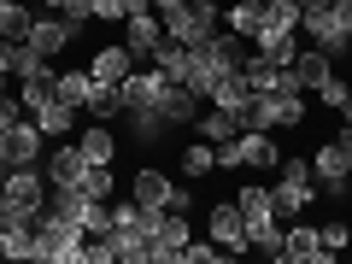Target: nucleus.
I'll list each match as a JSON object with an SVG mask.
<instances>
[{
	"label": "nucleus",
	"instance_id": "obj_34",
	"mask_svg": "<svg viewBox=\"0 0 352 264\" xmlns=\"http://www.w3.org/2000/svg\"><path fill=\"white\" fill-rule=\"evenodd\" d=\"M317 235H323V247H329V252H340V247H346V241H352V229H346V223H340V217H335V223H323V229H317Z\"/></svg>",
	"mask_w": 352,
	"mask_h": 264
},
{
	"label": "nucleus",
	"instance_id": "obj_24",
	"mask_svg": "<svg viewBox=\"0 0 352 264\" xmlns=\"http://www.w3.org/2000/svg\"><path fill=\"white\" fill-rule=\"evenodd\" d=\"M294 71H300V82H305V94H311V88L323 82L329 71H335V59H329L323 47H311V41H305V47H300V59H294Z\"/></svg>",
	"mask_w": 352,
	"mask_h": 264
},
{
	"label": "nucleus",
	"instance_id": "obj_36",
	"mask_svg": "<svg viewBox=\"0 0 352 264\" xmlns=\"http://www.w3.org/2000/svg\"><path fill=\"white\" fill-rule=\"evenodd\" d=\"M36 6H41V12H71L76 0H36Z\"/></svg>",
	"mask_w": 352,
	"mask_h": 264
},
{
	"label": "nucleus",
	"instance_id": "obj_4",
	"mask_svg": "<svg viewBox=\"0 0 352 264\" xmlns=\"http://www.w3.org/2000/svg\"><path fill=\"white\" fill-rule=\"evenodd\" d=\"M0 159L12 164V170H18V164H41V159H47V135H41L36 118H18V124L6 129V141H0Z\"/></svg>",
	"mask_w": 352,
	"mask_h": 264
},
{
	"label": "nucleus",
	"instance_id": "obj_8",
	"mask_svg": "<svg viewBox=\"0 0 352 264\" xmlns=\"http://www.w3.org/2000/svg\"><path fill=\"white\" fill-rule=\"evenodd\" d=\"M76 41V30H71V18H53V12H36V24H30V47L41 53V59H59L65 47Z\"/></svg>",
	"mask_w": 352,
	"mask_h": 264
},
{
	"label": "nucleus",
	"instance_id": "obj_28",
	"mask_svg": "<svg viewBox=\"0 0 352 264\" xmlns=\"http://www.w3.org/2000/svg\"><path fill=\"white\" fill-rule=\"evenodd\" d=\"M258 59L294 65V59H300V30H288V36H264V41H258Z\"/></svg>",
	"mask_w": 352,
	"mask_h": 264
},
{
	"label": "nucleus",
	"instance_id": "obj_6",
	"mask_svg": "<svg viewBox=\"0 0 352 264\" xmlns=\"http://www.w3.org/2000/svg\"><path fill=\"white\" fill-rule=\"evenodd\" d=\"M329 258H335V252L323 247V235H317L311 223L294 217V223L282 229V258H276V264H329Z\"/></svg>",
	"mask_w": 352,
	"mask_h": 264
},
{
	"label": "nucleus",
	"instance_id": "obj_9",
	"mask_svg": "<svg viewBox=\"0 0 352 264\" xmlns=\"http://www.w3.org/2000/svg\"><path fill=\"white\" fill-rule=\"evenodd\" d=\"M41 170H47L53 188H76V182H82V170H88V159H82V147H76V141H65V147H53L47 159H41Z\"/></svg>",
	"mask_w": 352,
	"mask_h": 264
},
{
	"label": "nucleus",
	"instance_id": "obj_13",
	"mask_svg": "<svg viewBox=\"0 0 352 264\" xmlns=\"http://www.w3.org/2000/svg\"><path fill=\"white\" fill-rule=\"evenodd\" d=\"M159 41H164V18H159V12H135V18H124V47L135 53V59H147Z\"/></svg>",
	"mask_w": 352,
	"mask_h": 264
},
{
	"label": "nucleus",
	"instance_id": "obj_10",
	"mask_svg": "<svg viewBox=\"0 0 352 264\" xmlns=\"http://www.w3.org/2000/svg\"><path fill=\"white\" fill-rule=\"evenodd\" d=\"M159 18H164V36H170V41H182V47H200V41L212 36V30H217V24H206V18L194 12L188 0H182L176 12H159Z\"/></svg>",
	"mask_w": 352,
	"mask_h": 264
},
{
	"label": "nucleus",
	"instance_id": "obj_19",
	"mask_svg": "<svg viewBox=\"0 0 352 264\" xmlns=\"http://www.w3.org/2000/svg\"><path fill=\"white\" fill-rule=\"evenodd\" d=\"M300 0H270V6H264V24H258V36L252 41H264V36H288V30H300Z\"/></svg>",
	"mask_w": 352,
	"mask_h": 264
},
{
	"label": "nucleus",
	"instance_id": "obj_29",
	"mask_svg": "<svg viewBox=\"0 0 352 264\" xmlns=\"http://www.w3.org/2000/svg\"><path fill=\"white\" fill-rule=\"evenodd\" d=\"M112 223H118L112 200H88V212H82V235H112Z\"/></svg>",
	"mask_w": 352,
	"mask_h": 264
},
{
	"label": "nucleus",
	"instance_id": "obj_18",
	"mask_svg": "<svg viewBox=\"0 0 352 264\" xmlns=\"http://www.w3.org/2000/svg\"><path fill=\"white\" fill-rule=\"evenodd\" d=\"M30 24H36L30 0H0V41H30Z\"/></svg>",
	"mask_w": 352,
	"mask_h": 264
},
{
	"label": "nucleus",
	"instance_id": "obj_15",
	"mask_svg": "<svg viewBox=\"0 0 352 264\" xmlns=\"http://www.w3.org/2000/svg\"><path fill=\"white\" fill-rule=\"evenodd\" d=\"M41 212H47L53 223H65V229H82V212H88V200H82V188H53Z\"/></svg>",
	"mask_w": 352,
	"mask_h": 264
},
{
	"label": "nucleus",
	"instance_id": "obj_32",
	"mask_svg": "<svg viewBox=\"0 0 352 264\" xmlns=\"http://www.w3.org/2000/svg\"><path fill=\"white\" fill-rule=\"evenodd\" d=\"M217 258H223L217 241H188V247H182V264H217Z\"/></svg>",
	"mask_w": 352,
	"mask_h": 264
},
{
	"label": "nucleus",
	"instance_id": "obj_3",
	"mask_svg": "<svg viewBox=\"0 0 352 264\" xmlns=\"http://www.w3.org/2000/svg\"><path fill=\"white\" fill-rule=\"evenodd\" d=\"M311 176H317V188H329V200H346L352 194V153L346 147H317L311 153Z\"/></svg>",
	"mask_w": 352,
	"mask_h": 264
},
{
	"label": "nucleus",
	"instance_id": "obj_42",
	"mask_svg": "<svg viewBox=\"0 0 352 264\" xmlns=\"http://www.w3.org/2000/svg\"><path fill=\"white\" fill-rule=\"evenodd\" d=\"M323 6H329V0H323Z\"/></svg>",
	"mask_w": 352,
	"mask_h": 264
},
{
	"label": "nucleus",
	"instance_id": "obj_14",
	"mask_svg": "<svg viewBox=\"0 0 352 264\" xmlns=\"http://www.w3.org/2000/svg\"><path fill=\"white\" fill-rule=\"evenodd\" d=\"M88 71L100 76V82H124V76L135 71V53H129L124 41H112V47H100L94 59H88Z\"/></svg>",
	"mask_w": 352,
	"mask_h": 264
},
{
	"label": "nucleus",
	"instance_id": "obj_39",
	"mask_svg": "<svg viewBox=\"0 0 352 264\" xmlns=\"http://www.w3.org/2000/svg\"><path fill=\"white\" fill-rule=\"evenodd\" d=\"M340 124H352V94H346V100H340Z\"/></svg>",
	"mask_w": 352,
	"mask_h": 264
},
{
	"label": "nucleus",
	"instance_id": "obj_23",
	"mask_svg": "<svg viewBox=\"0 0 352 264\" xmlns=\"http://www.w3.org/2000/svg\"><path fill=\"white\" fill-rule=\"evenodd\" d=\"M147 65H153V71H164V76H176V82H182V76H188V47H182V41H170V36H164L159 47L147 53Z\"/></svg>",
	"mask_w": 352,
	"mask_h": 264
},
{
	"label": "nucleus",
	"instance_id": "obj_40",
	"mask_svg": "<svg viewBox=\"0 0 352 264\" xmlns=\"http://www.w3.org/2000/svg\"><path fill=\"white\" fill-rule=\"evenodd\" d=\"M6 170H12V164H6V159H0V182H6Z\"/></svg>",
	"mask_w": 352,
	"mask_h": 264
},
{
	"label": "nucleus",
	"instance_id": "obj_1",
	"mask_svg": "<svg viewBox=\"0 0 352 264\" xmlns=\"http://www.w3.org/2000/svg\"><path fill=\"white\" fill-rule=\"evenodd\" d=\"M300 36L311 41V47H323L329 59H346L352 53V0H329V6H317V12H305Z\"/></svg>",
	"mask_w": 352,
	"mask_h": 264
},
{
	"label": "nucleus",
	"instance_id": "obj_35",
	"mask_svg": "<svg viewBox=\"0 0 352 264\" xmlns=\"http://www.w3.org/2000/svg\"><path fill=\"white\" fill-rule=\"evenodd\" d=\"M188 6L206 18V24H217V18H223V0H188Z\"/></svg>",
	"mask_w": 352,
	"mask_h": 264
},
{
	"label": "nucleus",
	"instance_id": "obj_17",
	"mask_svg": "<svg viewBox=\"0 0 352 264\" xmlns=\"http://www.w3.org/2000/svg\"><path fill=\"white\" fill-rule=\"evenodd\" d=\"M124 118H129V135H135V141H147V147L170 135V118H164L159 106H129Z\"/></svg>",
	"mask_w": 352,
	"mask_h": 264
},
{
	"label": "nucleus",
	"instance_id": "obj_12",
	"mask_svg": "<svg viewBox=\"0 0 352 264\" xmlns=\"http://www.w3.org/2000/svg\"><path fill=\"white\" fill-rule=\"evenodd\" d=\"M24 118H36L47 141H53V135H71V124H76V112L59 100V94H41V100H30V106H24Z\"/></svg>",
	"mask_w": 352,
	"mask_h": 264
},
{
	"label": "nucleus",
	"instance_id": "obj_25",
	"mask_svg": "<svg viewBox=\"0 0 352 264\" xmlns=\"http://www.w3.org/2000/svg\"><path fill=\"white\" fill-rule=\"evenodd\" d=\"M223 18H229V30L235 36H258V24H264V0H235V6H223Z\"/></svg>",
	"mask_w": 352,
	"mask_h": 264
},
{
	"label": "nucleus",
	"instance_id": "obj_37",
	"mask_svg": "<svg viewBox=\"0 0 352 264\" xmlns=\"http://www.w3.org/2000/svg\"><path fill=\"white\" fill-rule=\"evenodd\" d=\"M335 147H346V153H352V124H340V129H335Z\"/></svg>",
	"mask_w": 352,
	"mask_h": 264
},
{
	"label": "nucleus",
	"instance_id": "obj_22",
	"mask_svg": "<svg viewBox=\"0 0 352 264\" xmlns=\"http://www.w3.org/2000/svg\"><path fill=\"white\" fill-rule=\"evenodd\" d=\"M82 112H88V118H100V124L124 118V88H118V82H100V76H94V94H88Z\"/></svg>",
	"mask_w": 352,
	"mask_h": 264
},
{
	"label": "nucleus",
	"instance_id": "obj_20",
	"mask_svg": "<svg viewBox=\"0 0 352 264\" xmlns=\"http://www.w3.org/2000/svg\"><path fill=\"white\" fill-rule=\"evenodd\" d=\"M76 147H82V159H88V164H112V159H118V135L100 124V118L82 129V141H76Z\"/></svg>",
	"mask_w": 352,
	"mask_h": 264
},
{
	"label": "nucleus",
	"instance_id": "obj_2",
	"mask_svg": "<svg viewBox=\"0 0 352 264\" xmlns=\"http://www.w3.org/2000/svg\"><path fill=\"white\" fill-rule=\"evenodd\" d=\"M141 229H147V264H182V247L194 241V229H188V217L176 212V206H164V212H147L141 206Z\"/></svg>",
	"mask_w": 352,
	"mask_h": 264
},
{
	"label": "nucleus",
	"instance_id": "obj_11",
	"mask_svg": "<svg viewBox=\"0 0 352 264\" xmlns=\"http://www.w3.org/2000/svg\"><path fill=\"white\" fill-rule=\"evenodd\" d=\"M170 176L159 170V164H147V170H135V182H129V200L135 206H147V212H164V206H170Z\"/></svg>",
	"mask_w": 352,
	"mask_h": 264
},
{
	"label": "nucleus",
	"instance_id": "obj_33",
	"mask_svg": "<svg viewBox=\"0 0 352 264\" xmlns=\"http://www.w3.org/2000/svg\"><path fill=\"white\" fill-rule=\"evenodd\" d=\"M88 12L100 24H124V0H88Z\"/></svg>",
	"mask_w": 352,
	"mask_h": 264
},
{
	"label": "nucleus",
	"instance_id": "obj_5",
	"mask_svg": "<svg viewBox=\"0 0 352 264\" xmlns=\"http://www.w3.org/2000/svg\"><path fill=\"white\" fill-rule=\"evenodd\" d=\"M206 235L223 247V258H241V252H247V217H241V206L235 200H217L212 217H206Z\"/></svg>",
	"mask_w": 352,
	"mask_h": 264
},
{
	"label": "nucleus",
	"instance_id": "obj_16",
	"mask_svg": "<svg viewBox=\"0 0 352 264\" xmlns=\"http://www.w3.org/2000/svg\"><path fill=\"white\" fill-rule=\"evenodd\" d=\"M53 94H59L71 112H82L88 94H94V71H88V65H82V71H59V76H53Z\"/></svg>",
	"mask_w": 352,
	"mask_h": 264
},
{
	"label": "nucleus",
	"instance_id": "obj_38",
	"mask_svg": "<svg viewBox=\"0 0 352 264\" xmlns=\"http://www.w3.org/2000/svg\"><path fill=\"white\" fill-rule=\"evenodd\" d=\"M176 6H182V0H153V12H176Z\"/></svg>",
	"mask_w": 352,
	"mask_h": 264
},
{
	"label": "nucleus",
	"instance_id": "obj_30",
	"mask_svg": "<svg viewBox=\"0 0 352 264\" xmlns=\"http://www.w3.org/2000/svg\"><path fill=\"white\" fill-rule=\"evenodd\" d=\"M235 206H241V217H270V188H258V182H247V188L235 194Z\"/></svg>",
	"mask_w": 352,
	"mask_h": 264
},
{
	"label": "nucleus",
	"instance_id": "obj_7",
	"mask_svg": "<svg viewBox=\"0 0 352 264\" xmlns=\"http://www.w3.org/2000/svg\"><path fill=\"white\" fill-rule=\"evenodd\" d=\"M311 200H317V182H300V176H276V182H270V212H276L282 223L305 217Z\"/></svg>",
	"mask_w": 352,
	"mask_h": 264
},
{
	"label": "nucleus",
	"instance_id": "obj_21",
	"mask_svg": "<svg viewBox=\"0 0 352 264\" xmlns=\"http://www.w3.org/2000/svg\"><path fill=\"white\" fill-rule=\"evenodd\" d=\"M194 129H200L212 147H223V141H235V135H241V118H235V112H223V106H212V112L194 118Z\"/></svg>",
	"mask_w": 352,
	"mask_h": 264
},
{
	"label": "nucleus",
	"instance_id": "obj_41",
	"mask_svg": "<svg viewBox=\"0 0 352 264\" xmlns=\"http://www.w3.org/2000/svg\"><path fill=\"white\" fill-rule=\"evenodd\" d=\"M264 6H270V0H264Z\"/></svg>",
	"mask_w": 352,
	"mask_h": 264
},
{
	"label": "nucleus",
	"instance_id": "obj_31",
	"mask_svg": "<svg viewBox=\"0 0 352 264\" xmlns=\"http://www.w3.org/2000/svg\"><path fill=\"white\" fill-rule=\"evenodd\" d=\"M311 94H317V100H323V106H335V112H340V100H346V94H352V82H346V76H335V71H329L323 82L311 88Z\"/></svg>",
	"mask_w": 352,
	"mask_h": 264
},
{
	"label": "nucleus",
	"instance_id": "obj_27",
	"mask_svg": "<svg viewBox=\"0 0 352 264\" xmlns=\"http://www.w3.org/2000/svg\"><path fill=\"white\" fill-rule=\"evenodd\" d=\"M76 188H82V200H112V194H118V176H112V164H88Z\"/></svg>",
	"mask_w": 352,
	"mask_h": 264
},
{
	"label": "nucleus",
	"instance_id": "obj_26",
	"mask_svg": "<svg viewBox=\"0 0 352 264\" xmlns=\"http://www.w3.org/2000/svg\"><path fill=\"white\" fill-rule=\"evenodd\" d=\"M217 170V147L212 141H188V147H182V176H194V182H200V176H212Z\"/></svg>",
	"mask_w": 352,
	"mask_h": 264
}]
</instances>
